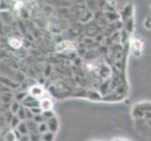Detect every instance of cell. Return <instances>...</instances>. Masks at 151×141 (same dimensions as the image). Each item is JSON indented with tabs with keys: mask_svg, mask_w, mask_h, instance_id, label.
Here are the masks:
<instances>
[{
	"mask_svg": "<svg viewBox=\"0 0 151 141\" xmlns=\"http://www.w3.org/2000/svg\"><path fill=\"white\" fill-rule=\"evenodd\" d=\"M9 45L12 46V48H14V49H18V48H20L21 46H22V43H21V40H19L16 39V38H12V39H9Z\"/></svg>",
	"mask_w": 151,
	"mask_h": 141,
	"instance_id": "obj_4",
	"label": "cell"
},
{
	"mask_svg": "<svg viewBox=\"0 0 151 141\" xmlns=\"http://www.w3.org/2000/svg\"><path fill=\"white\" fill-rule=\"evenodd\" d=\"M5 141H17V138L15 137L14 130L13 131H9L7 134L5 135Z\"/></svg>",
	"mask_w": 151,
	"mask_h": 141,
	"instance_id": "obj_5",
	"label": "cell"
},
{
	"mask_svg": "<svg viewBox=\"0 0 151 141\" xmlns=\"http://www.w3.org/2000/svg\"><path fill=\"white\" fill-rule=\"evenodd\" d=\"M74 45L70 41H63L60 43L58 45L56 46V50L58 52H64V51H72L74 50Z\"/></svg>",
	"mask_w": 151,
	"mask_h": 141,
	"instance_id": "obj_2",
	"label": "cell"
},
{
	"mask_svg": "<svg viewBox=\"0 0 151 141\" xmlns=\"http://www.w3.org/2000/svg\"><path fill=\"white\" fill-rule=\"evenodd\" d=\"M53 107V103L48 99H43L40 103V108L42 111H50Z\"/></svg>",
	"mask_w": 151,
	"mask_h": 141,
	"instance_id": "obj_3",
	"label": "cell"
},
{
	"mask_svg": "<svg viewBox=\"0 0 151 141\" xmlns=\"http://www.w3.org/2000/svg\"><path fill=\"white\" fill-rule=\"evenodd\" d=\"M17 117L20 119H25V112L24 109L21 107L19 109V111L17 112Z\"/></svg>",
	"mask_w": 151,
	"mask_h": 141,
	"instance_id": "obj_9",
	"label": "cell"
},
{
	"mask_svg": "<svg viewBox=\"0 0 151 141\" xmlns=\"http://www.w3.org/2000/svg\"><path fill=\"white\" fill-rule=\"evenodd\" d=\"M20 108H21V107H20V106H19V103H16V102H13V103H12V106H10V110H12V112L13 114L16 115L17 112L19 111V109H20Z\"/></svg>",
	"mask_w": 151,
	"mask_h": 141,
	"instance_id": "obj_8",
	"label": "cell"
},
{
	"mask_svg": "<svg viewBox=\"0 0 151 141\" xmlns=\"http://www.w3.org/2000/svg\"><path fill=\"white\" fill-rule=\"evenodd\" d=\"M44 94V91L42 90V87L40 86H33L32 87H30L28 95H30L34 99H40V97H42Z\"/></svg>",
	"mask_w": 151,
	"mask_h": 141,
	"instance_id": "obj_1",
	"label": "cell"
},
{
	"mask_svg": "<svg viewBox=\"0 0 151 141\" xmlns=\"http://www.w3.org/2000/svg\"><path fill=\"white\" fill-rule=\"evenodd\" d=\"M18 131L22 134V135H25L27 133V125H25V123H23V122H21L19 125H18V127L17 129Z\"/></svg>",
	"mask_w": 151,
	"mask_h": 141,
	"instance_id": "obj_6",
	"label": "cell"
},
{
	"mask_svg": "<svg viewBox=\"0 0 151 141\" xmlns=\"http://www.w3.org/2000/svg\"><path fill=\"white\" fill-rule=\"evenodd\" d=\"M20 121H21V119L18 117H16V115H15V116H13L12 119V121H10V125H12L13 128H17L18 125L21 123Z\"/></svg>",
	"mask_w": 151,
	"mask_h": 141,
	"instance_id": "obj_7",
	"label": "cell"
}]
</instances>
